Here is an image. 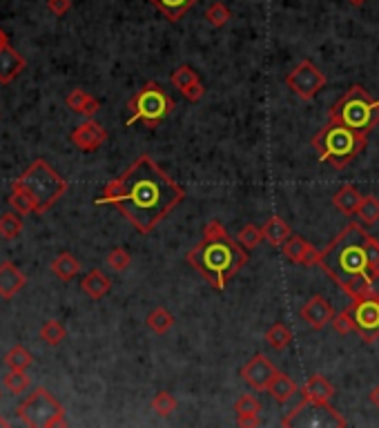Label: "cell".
I'll return each instance as SVG.
<instances>
[{
  "mask_svg": "<svg viewBox=\"0 0 379 428\" xmlns=\"http://www.w3.org/2000/svg\"><path fill=\"white\" fill-rule=\"evenodd\" d=\"M235 413H237V422L239 426H259V415H261V402L255 397L252 393L241 395L235 404Z\"/></svg>",
  "mask_w": 379,
  "mask_h": 428,
  "instance_id": "obj_17",
  "label": "cell"
},
{
  "mask_svg": "<svg viewBox=\"0 0 379 428\" xmlns=\"http://www.w3.org/2000/svg\"><path fill=\"white\" fill-rule=\"evenodd\" d=\"M25 69V58L12 47H3L0 49V83L9 85L20 72Z\"/></svg>",
  "mask_w": 379,
  "mask_h": 428,
  "instance_id": "obj_18",
  "label": "cell"
},
{
  "mask_svg": "<svg viewBox=\"0 0 379 428\" xmlns=\"http://www.w3.org/2000/svg\"><path fill=\"white\" fill-rule=\"evenodd\" d=\"M183 199L185 190L143 154L105 186L96 206H114L141 234H150Z\"/></svg>",
  "mask_w": 379,
  "mask_h": 428,
  "instance_id": "obj_1",
  "label": "cell"
},
{
  "mask_svg": "<svg viewBox=\"0 0 379 428\" xmlns=\"http://www.w3.org/2000/svg\"><path fill=\"white\" fill-rule=\"evenodd\" d=\"M18 417L31 428H54L67 424L60 402L45 388H36L18 406Z\"/></svg>",
  "mask_w": 379,
  "mask_h": 428,
  "instance_id": "obj_8",
  "label": "cell"
},
{
  "mask_svg": "<svg viewBox=\"0 0 379 428\" xmlns=\"http://www.w3.org/2000/svg\"><path fill=\"white\" fill-rule=\"evenodd\" d=\"M65 337H67V330L56 319H49V321H45L43 326H40V339H43L45 344H49V346H58Z\"/></svg>",
  "mask_w": 379,
  "mask_h": 428,
  "instance_id": "obj_30",
  "label": "cell"
},
{
  "mask_svg": "<svg viewBox=\"0 0 379 428\" xmlns=\"http://www.w3.org/2000/svg\"><path fill=\"white\" fill-rule=\"evenodd\" d=\"M268 393L272 395V400L279 402V404H286L292 395H297V384H294L292 377H288L286 372H277L275 379L270 381Z\"/></svg>",
  "mask_w": 379,
  "mask_h": 428,
  "instance_id": "obj_25",
  "label": "cell"
},
{
  "mask_svg": "<svg viewBox=\"0 0 379 428\" xmlns=\"http://www.w3.org/2000/svg\"><path fill=\"white\" fill-rule=\"evenodd\" d=\"M34 363V355L25 346H14L5 355V366L9 370H27Z\"/></svg>",
  "mask_w": 379,
  "mask_h": 428,
  "instance_id": "obj_28",
  "label": "cell"
},
{
  "mask_svg": "<svg viewBox=\"0 0 379 428\" xmlns=\"http://www.w3.org/2000/svg\"><path fill=\"white\" fill-rule=\"evenodd\" d=\"M81 288H83V293H85L90 299H103L105 295L110 293L112 281L101 270H90L85 277H83Z\"/></svg>",
  "mask_w": 379,
  "mask_h": 428,
  "instance_id": "obj_21",
  "label": "cell"
},
{
  "mask_svg": "<svg viewBox=\"0 0 379 428\" xmlns=\"http://www.w3.org/2000/svg\"><path fill=\"white\" fill-rule=\"evenodd\" d=\"M364 197L360 195V190H357L355 186H344L337 195L332 197V203L335 208L344 212V214H357V210H360Z\"/></svg>",
  "mask_w": 379,
  "mask_h": 428,
  "instance_id": "obj_22",
  "label": "cell"
},
{
  "mask_svg": "<svg viewBox=\"0 0 379 428\" xmlns=\"http://www.w3.org/2000/svg\"><path fill=\"white\" fill-rule=\"evenodd\" d=\"M368 143V136L346 127L342 123L328 121L312 136V147L319 160L330 163L335 170H346L360 156Z\"/></svg>",
  "mask_w": 379,
  "mask_h": 428,
  "instance_id": "obj_4",
  "label": "cell"
},
{
  "mask_svg": "<svg viewBox=\"0 0 379 428\" xmlns=\"http://www.w3.org/2000/svg\"><path fill=\"white\" fill-rule=\"evenodd\" d=\"M281 252L288 261L299 263V265L319 263V254H321L317 248H314V245H310L306 239L299 237V234H290L288 241L281 245Z\"/></svg>",
  "mask_w": 379,
  "mask_h": 428,
  "instance_id": "obj_15",
  "label": "cell"
},
{
  "mask_svg": "<svg viewBox=\"0 0 379 428\" xmlns=\"http://www.w3.org/2000/svg\"><path fill=\"white\" fill-rule=\"evenodd\" d=\"M301 319L306 321V324L312 328V330H321L323 326L332 324L335 319V308L328 299H323L321 295H314L310 297L306 304L301 306Z\"/></svg>",
  "mask_w": 379,
  "mask_h": 428,
  "instance_id": "obj_14",
  "label": "cell"
},
{
  "mask_svg": "<svg viewBox=\"0 0 379 428\" xmlns=\"http://www.w3.org/2000/svg\"><path fill=\"white\" fill-rule=\"evenodd\" d=\"M301 393H303V400L330 404V400L335 397V386L326 377H321V374H312L301 386Z\"/></svg>",
  "mask_w": 379,
  "mask_h": 428,
  "instance_id": "obj_19",
  "label": "cell"
},
{
  "mask_svg": "<svg viewBox=\"0 0 379 428\" xmlns=\"http://www.w3.org/2000/svg\"><path fill=\"white\" fill-rule=\"evenodd\" d=\"M27 286V277L14 263H0V297L12 299Z\"/></svg>",
  "mask_w": 379,
  "mask_h": 428,
  "instance_id": "obj_16",
  "label": "cell"
},
{
  "mask_svg": "<svg viewBox=\"0 0 379 428\" xmlns=\"http://www.w3.org/2000/svg\"><path fill=\"white\" fill-rule=\"evenodd\" d=\"M281 426L286 428H344L348 422L344 420L342 413H337L330 404L303 400L299 406L283 415Z\"/></svg>",
  "mask_w": 379,
  "mask_h": 428,
  "instance_id": "obj_9",
  "label": "cell"
},
{
  "mask_svg": "<svg viewBox=\"0 0 379 428\" xmlns=\"http://www.w3.org/2000/svg\"><path fill=\"white\" fill-rule=\"evenodd\" d=\"M90 99H92V96H90L87 92H83V90H71V92L67 94L65 103H67V107H69L71 112L83 114V110H85V105H87Z\"/></svg>",
  "mask_w": 379,
  "mask_h": 428,
  "instance_id": "obj_40",
  "label": "cell"
},
{
  "mask_svg": "<svg viewBox=\"0 0 379 428\" xmlns=\"http://www.w3.org/2000/svg\"><path fill=\"white\" fill-rule=\"evenodd\" d=\"M187 263L212 288L226 290L228 281L248 263V252L214 219L205 226L203 239L187 252Z\"/></svg>",
  "mask_w": 379,
  "mask_h": 428,
  "instance_id": "obj_3",
  "label": "cell"
},
{
  "mask_svg": "<svg viewBox=\"0 0 379 428\" xmlns=\"http://www.w3.org/2000/svg\"><path fill=\"white\" fill-rule=\"evenodd\" d=\"M51 272H54L60 281H71L74 277L81 272V263L71 252H60L54 261H51Z\"/></svg>",
  "mask_w": 379,
  "mask_h": 428,
  "instance_id": "obj_24",
  "label": "cell"
},
{
  "mask_svg": "<svg viewBox=\"0 0 379 428\" xmlns=\"http://www.w3.org/2000/svg\"><path fill=\"white\" fill-rule=\"evenodd\" d=\"M130 263H132V256H130V252L125 250V248H114V250H110V254H108V265L112 268V270L123 272Z\"/></svg>",
  "mask_w": 379,
  "mask_h": 428,
  "instance_id": "obj_39",
  "label": "cell"
},
{
  "mask_svg": "<svg viewBox=\"0 0 379 428\" xmlns=\"http://www.w3.org/2000/svg\"><path fill=\"white\" fill-rule=\"evenodd\" d=\"M176 400H174V395H170L167 390H161V393H156L154 395V400H152V411L156 415H161V417H170L174 411H176Z\"/></svg>",
  "mask_w": 379,
  "mask_h": 428,
  "instance_id": "obj_35",
  "label": "cell"
},
{
  "mask_svg": "<svg viewBox=\"0 0 379 428\" xmlns=\"http://www.w3.org/2000/svg\"><path fill=\"white\" fill-rule=\"evenodd\" d=\"M3 390H5V388H3V386H0V400H3Z\"/></svg>",
  "mask_w": 379,
  "mask_h": 428,
  "instance_id": "obj_47",
  "label": "cell"
},
{
  "mask_svg": "<svg viewBox=\"0 0 379 428\" xmlns=\"http://www.w3.org/2000/svg\"><path fill=\"white\" fill-rule=\"evenodd\" d=\"M145 324L150 326V330H154L156 335H165L167 330L174 326V315L167 308L159 306V308H154L150 315H147Z\"/></svg>",
  "mask_w": 379,
  "mask_h": 428,
  "instance_id": "obj_27",
  "label": "cell"
},
{
  "mask_svg": "<svg viewBox=\"0 0 379 428\" xmlns=\"http://www.w3.org/2000/svg\"><path fill=\"white\" fill-rule=\"evenodd\" d=\"M7 45H9V38H7V34H5V31L0 29V49H3V47H7Z\"/></svg>",
  "mask_w": 379,
  "mask_h": 428,
  "instance_id": "obj_44",
  "label": "cell"
},
{
  "mask_svg": "<svg viewBox=\"0 0 379 428\" xmlns=\"http://www.w3.org/2000/svg\"><path fill=\"white\" fill-rule=\"evenodd\" d=\"M371 402L377 406V409H379V386L377 388H373V393H371Z\"/></svg>",
  "mask_w": 379,
  "mask_h": 428,
  "instance_id": "obj_43",
  "label": "cell"
},
{
  "mask_svg": "<svg viewBox=\"0 0 379 428\" xmlns=\"http://www.w3.org/2000/svg\"><path fill=\"white\" fill-rule=\"evenodd\" d=\"M20 232H23V219H20L18 212L12 210V212H7L0 217V239L12 241Z\"/></svg>",
  "mask_w": 379,
  "mask_h": 428,
  "instance_id": "obj_29",
  "label": "cell"
},
{
  "mask_svg": "<svg viewBox=\"0 0 379 428\" xmlns=\"http://www.w3.org/2000/svg\"><path fill=\"white\" fill-rule=\"evenodd\" d=\"M128 121L125 125L143 123L145 127H156L174 112V101L159 83H145L128 103Z\"/></svg>",
  "mask_w": 379,
  "mask_h": 428,
  "instance_id": "obj_7",
  "label": "cell"
},
{
  "mask_svg": "<svg viewBox=\"0 0 379 428\" xmlns=\"http://www.w3.org/2000/svg\"><path fill=\"white\" fill-rule=\"evenodd\" d=\"M170 81L176 90H181V94L190 88V85H194L199 83V74L190 67V65H181V67H176L172 74H170Z\"/></svg>",
  "mask_w": 379,
  "mask_h": 428,
  "instance_id": "obj_34",
  "label": "cell"
},
{
  "mask_svg": "<svg viewBox=\"0 0 379 428\" xmlns=\"http://www.w3.org/2000/svg\"><path fill=\"white\" fill-rule=\"evenodd\" d=\"M351 313L355 317V333L366 344H373L379 337V299H355Z\"/></svg>",
  "mask_w": 379,
  "mask_h": 428,
  "instance_id": "obj_11",
  "label": "cell"
},
{
  "mask_svg": "<svg viewBox=\"0 0 379 428\" xmlns=\"http://www.w3.org/2000/svg\"><path fill=\"white\" fill-rule=\"evenodd\" d=\"M205 20L212 27H224L230 20V9L224 3H212L205 9Z\"/></svg>",
  "mask_w": 379,
  "mask_h": 428,
  "instance_id": "obj_37",
  "label": "cell"
},
{
  "mask_svg": "<svg viewBox=\"0 0 379 428\" xmlns=\"http://www.w3.org/2000/svg\"><path fill=\"white\" fill-rule=\"evenodd\" d=\"M348 3H351V5H355V7H362V5L366 3V0H348Z\"/></svg>",
  "mask_w": 379,
  "mask_h": 428,
  "instance_id": "obj_45",
  "label": "cell"
},
{
  "mask_svg": "<svg viewBox=\"0 0 379 428\" xmlns=\"http://www.w3.org/2000/svg\"><path fill=\"white\" fill-rule=\"evenodd\" d=\"M286 85L301 101H312L326 88V74L312 60H301L286 76Z\"/></svg>",
  "mask_w": 379,
  "mask_h": 428,
  "instance_id": "obj_10",
  "label": "cell"
},
{
  "mask_svg": "<svg viewBox=\"0 0 379 428\" xmlns=\"http://www.w3.org/2000/svg\"><path fill=\"white\" fill-rule=\"evenodd\" d=\"M279 370L275 368V363H272L266 355H261V352H257L255 357H252L248 363H244L239 370L241 379H244L250 388L255 390H268L270 381L275 379V374Z\"/></svg>",
  "mask_w": 379,
  "mask_h": 428,
  "instance_id": "obj_12",
  "label": "cell"
},
{
  "mask_svg": "<svg viewBox=\"0 0 379 428\" xmlns=\"http://www.w3.org/2000/svg\"><path fill=\"white\" fill-rule=\"evenodd\" d=\"M47 9L54 16H65L71 9V0H47Z\"/></svg>",
  "mask_w": 379,
  "mask_h": 428,
  "instance_id": "obj_41",
  "label": "cell"
},
{
  "mask_svg": "<svg viewBox=\"0 0 379 428\" xmlns=\"http://www.w3.org/2000/svg\"><path fill=\"white\" fill-rule=\"evenodd\" d=\"M357 217H360V223H364V226H375L379 221V199L364 197L360 210H357Z\"/></svg>",
  "mask_w": 379,
  "mask_h": 428,
  "instance_id": "obj_33",
  "label": "cell"
},
{
  "mask_svg": "<svg viewBox=\"0 0 379 428\" xmlns=\"http://www.w3.org/2000/svg\"><path fill=\"white\" fill-rule=\"evenodd\" d=\"M266 341L268 344L275 348V350H283V348H288L290 346V341H292V333H290V328L288 326H283V324H275L272 326L268 333H266Z\"/></svg>",
  "mask_w": 379,
  "mask_h": 428,
  "instance_id": "obj_32",
  "label": "cell"
},
{
  "mask_svg": "<svg viewBox=\"0 0 379 428\" xmlns=\"http://www.w3.org/2000/svg\"><path fill=\"white\" fill-rule=\"evenodd\" d=\"M7 203L12 206L14 212L20 214V217H27V214L36 212V201H34V197H31L29 192H27L25 188H20V186H14V188H12V195H9Z\"/></svg>",
  "mask_w": 379,
  "mask_h": 428,
  "instance_id": "obj_26",
  "label": "cell"
},
{
  "mask_svg": "<svg viewBox=\"0 0 379 428\" xmlns=\"http://www.w3.org/2000/svg\"><path fill=\"white\" fill-rule=\"evenodd\" d=\"M317 265L355 302L362 299L366 281L379 272V241L360 223H348L321 250Z\"/></svg>",
  "mask_w": 379,
  "mask_h": 428,
  "instance_id": "obj_2",
  "label": "cell"
},
{
  "mask_svg": "<svg viewBox=\"0 0 379 428\" xmlns=\"http://www.w3.org/2000/svg\"><path fill=\"white\" fill-rule=\"evenodd\" d=\"M203 94H205V90H203V85H201V81L199 83H194V85H190V88L183 92V96L187 101H192V103H199L203 99Z\"/></svg>",
  "mask_w": 379,
  "mask_h": 428,
  "instance_id": "obj_42",
  "label": "cell"
},
{
  "mask_svg": "<svg viewBox=\"0 0 379 428\" xmlns=\"http://www.w3.org/2000/svg\"><path fill=\"white\" fill-rule=\"evenodd\" d=\"M150 3L159 9L170 23H178V20H181L190 9L199 3V0H150Z\"/></svg>",
  "mask_w": 379,
  "mask_h": 428,
  "instance_id": "obj_20",
  "label": "cell"
},
{
  "mask_svg": "<svg viewBox=\"0 0 379 428\" xmlns=\"http://www.w3.org/2000/svg\"><path fill=\"white\" fill-rule=\"evenodd\" d=\"M14 186L25 188L29 195L34 197L38 214L47 212L67 192V181L43 158H36L34 163L14 181Z\"/></svg>",
  "mask_w": 379,
  "mask_h": 428,
  "instance_id": "obj_6",
  "label": "cell"
},
{
  "mask_svg": "<svg viewBox=\"0 0 379 428\" xmlns=\"http://www.w3.org/2000/svg\"><path fill=\"white\" fill-rule=\"evenodd\" d=\"M290 234H292L290 226L281 217H270L266 221V226H263V239L270 245H275V248H281V245L288 241Z\"/></svg>",
  "mask_w": 379,
  "mask_h": 428,
  "instance_id": "obj_23",
  "label": "cell"
},
{
  "mask_svg": "<svg viewBox=\"0 0 379 428\" xmlns=\"http://www.w3.org/2000/svg\"><path fill=\"white\" fill-rule=\"evenodd\" d=\"M332 328H335L339 335H351V333H355V317H353V313H351V308H346V310H342L339 315H335Z\"/></svg>",
  "mask_w": 379,
  "mask_h": 428,
  "instance_id": "obj_38",
  "label": "cell"
},
{
  "mask_svg": "<svg viewBox=\"0 0 379 428\" xmlns=\"http://www.w3.org/2000/svg\"><path fill=\"white\" fill-rule=\"evenodd\" d=\"M237 239L246 250H252L263 241V228H257V226H252V223H248V226H244L239 230Z\"/></svg>",
  "mask_w": 379,
  "mask_h": 428,
  "instance_id": "obj_36",
  "label": "cell"
},
{
  "mask_svg": "<svg viewBox=\"0 0 379 428\" xmlns=\"http://www.w3.org/2000/svg\"><path fill=\"white\" fill-rule=\"evenodd\" d=\"M69 141L76 145L81 152H96V149L108 141V132L96 121L87 119L85 123L76 125L69 134Z\"/></svg>",
  "mask_w": 379,
  "mask_h": 428,
  "instance_id": "obj_13",
  "label": "cell"
},
{
  "mask_svg": "<svg viewBox=\"0 0 379 428\" xmlns=\"http://www.w3.org/2000/svg\"><path fill=\"white\" fill-rule=\"evenodd\" d=\"M3 388L9 395H20L29 388V377L25 370H9L3 377Z\"/></svg>",
  "mask_w": 379,
  "mask_h": 428,
  "instance_id": "obj_31",
  "label": "cell"
},
{
  "mask_svg": "<svg viewBox=\"0 0 379 428\" xmlns=\"http://www.w3.org/2000/svg\"><path fill=\"white\" fill-rule=\"evenodd\" d=\"M0 426H9V422L5 420V417H0Z\"/></svg>",
  "mask_w": 379,
  "mask_h": 428,
  "instance_id": "obj_46",
  "label": "cell"
},
{
  "mask_svg": "<svg viewBox=\"0 0 379 428\" xmlns=\"http://www.w3.org/2000/svg\"><path fill=\"white\" fill-rule=\"evenodd\" d=\"M328 121L342 123L368 136L379 125V101L373 99L362 85H353L328 110Z\"/></svg>",
  "mask_w": 379,
  "mask_h": 428,
  "instance_id": "obj_5",
  "label": "cell"
}]
</instances>
